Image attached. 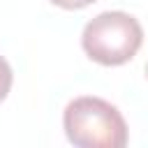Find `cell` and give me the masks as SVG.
I'll return each mask as SVG.
<instances>
[{"label": "cell", "instance_id": "1", "mask_svg": "<svg viewBox=\"0 0 148 148\" xmlns=\"http://www.w3.org/2000/svg\"><path fill=\"white\" fill-rule=\"evenodd\" d=\"M67 139L79 148H123L127 143V123L120 111L92 95L76 97L62 113Z\"/></svg>", "mask_w": 148, "mask_h": 148}, {"label": "cell", "instance_id": "2", "mask_svg": "<svg viewBox=\"0 0 148 148\" xmlns=\"http://www.w3.org/2000/svg\"><path fill=\"white\" fill-rule=\"evenodd\" d=\"M141 42L143 28L127 12H102L86 23L81 35L83 51L99 65H123L132 60Z\"/></svg>", "mask_w": 148, "mask_h": 148}, {"label": "cell", "instance_id": "3", "mask_svg": "<svg viewBox=\"0 0 148 148\" xmlns=\"http://www.w3.org/2000/svg\"><path fill=\"white\" fill-rule=\"evenodd\" d=\"M12 81H14L12 67H9V62L0 56V102L7 97V92H9V88H12Z\"/></svg>", "mask_w": 148, "mask_h": 148}, {"label": "cell", "instance_id": "4", "mask_svg": "<svg viewBox=\"0 0 148 148\" xmlns=\"http://www.w3.org/2000/svg\"><path fill=\"white\" fill-rule=\"evenodd\" d=\"M51 2L58 5V7H65V9H81V7H86L95 0H51Z\"/></svg>", "mask_w": 148, "mask_h": 148}, {"label": "cell", "instance_id": "5", "mask_svg": "<svg viewBox=\"0 0 148 148\" xmlns=\"http://www.w3.org/2000/svg\"><path fill=\"white\" fill-rule=\"evenodd\" d=\"M146 74H148V67H146Z\"/></svg>", "mask_w": 148, "mask_h": 148}]
</instances>
